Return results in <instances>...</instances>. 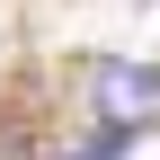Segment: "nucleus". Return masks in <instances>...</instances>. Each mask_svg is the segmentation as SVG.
<instances>
[{"label":"nucleus","mask_w":160,"mask_h":160,"mask_svg":"<svg viewBox=\"0 0 160 160\" xmlns=\"http://www.w3.org/2000/svg\"><path fill=\"white\" fill-rule=\"evenodd\" d=\"M89 107L107 116L116 133H142L151 116H160V71H151V62H116V53H107V62H89Z\"/></svg>","instance_id":"1"}]
</instances>
